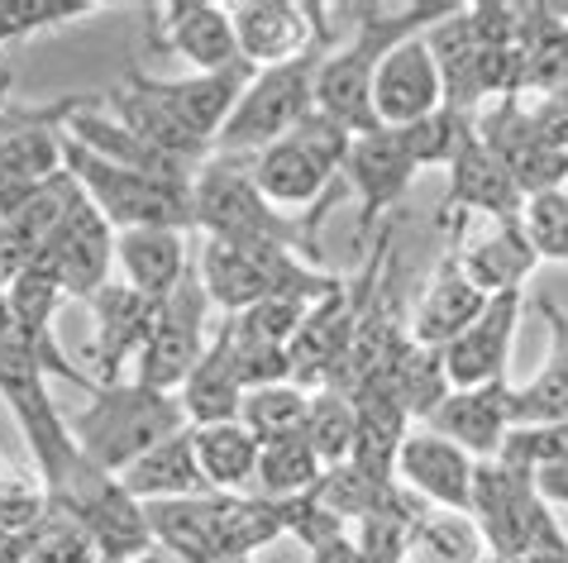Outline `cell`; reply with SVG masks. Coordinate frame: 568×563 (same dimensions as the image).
Instances as JSON below:
<instances>
[{
    "instance_id": "cell-1",
    "label": "cell",
    "mask_w": 568,
    "mask_h": 563,
    "mask_svg": "<svg viewBox=\"0 0 568 563\" xmlns=\"http://www.w3.org/2000/svg\"><path fill=\"white\" fill-rule=\"evenodd\" d=\"M339 10L354 14V34L321 58V72H315V111L344 124L349 134H373V130H383L373 111V82H377L383 58L402 39H416L425 29H435L459 6L454 0H416V6H339Z\"/></svg>"
},
{
    "instance_id": "cell-2",
    "label": "cell",
    "mask_w": 568,
    "mask_h": 563,
    "mask_svg": "<svg viewBox=\"0 0 568 563\" xmlns=\"http://www.w3.org/2000/svg\"><path fill=\"white\" fill-rule=\"evenodd\" d=\"M321 221L325 215H287L258 192L248 158L211 153L192 172V229L220 244H258V248H287L321 268Z\"/></svg>"
},
{
    "instance_id": "cell-3",
    "label": "cell",
    "mask_w": 568,
    "mask_h": 563,
    "mask_svg": "<svg viewBox=\"0 0 568 563\" xmlns=\"http://www.w3.org/2000/svg\"><path fill=\"white\" fill-rule=\"evenodd\" d=\"M178 430H186V411L178 392H158V387L139 378L97 382L91 387V401L72 416V434H77L82 459L115 478Z\"/></svg>"
},
{
    "instance_id": "cell-4",
    "label": "cell",
    "mask_w": 568,
    "mask_h": 563,
    "mask_svg": "<svg viewBox=\"0 0 568 563\" xmlns=\"http://www.w3.org/2000/svg\"><path fill=\"white\" fill-rule=\"evenodd\" d=\"M196 277H201V287H206L211 306L230 310V316H240V310L258 306V301H273V296L315 306L344 282V277H329L325 268L306 263L302 254H287V248L220 244V239H206V248H201Z\"/></svg>"
},
{
    "instance_id": "cell-5",
    "label": "cell",
    "mask_w": 568,
    "mask_h": 563,
    "mask_svg": "<svg viewBox=\"0 0 568 563\" xmlns=\"http://www.w3.org/2000/svg\"><path fill=\"white\" fill-rule=\"evenodd\" d=\"M349 144H354V134L344 130V124L315 111L311 120L296 124L287 139H277V144L254 153L248 172H254L258 192L273 201L277 211H302V215L321 211L325 215L344 182Z\"/></svg>"
},
{
    "instance_id": "cell-6",
    "label": "cell",
    "mask_w": 568,
    "mask_h": 563,
    "mask_svg": "<svg viewBox=\"0 0 568 563\" xmlns=\"http://www.w3.org/2000/svg\"><path fill=\"white\" fill-rule=\"evenodd\" d=\"M62 167L110 229H192V177H149L87 153L62 134Z\"/></svg>"
},
{
    "instance_id": "cell-7",
    "label": "cell",
    "mask_w": 568,
    "mask_h": 563,
    "mask_svg": "<svg viewBox=\"0 0 568 563\" xmlns=\"http://www.w3.org/2000/svg\"><path fill=\"white\" fill-rule=\"evenodd\" d=\"M468 515L483 530L487 554L501 559V563H516L526 554L568 550L559 515L540 492H535V478L520 473V468H511V463H501V459L478 463Z\"/></svg>"
},
{
    "instance_id": "cell-8",
    "label": "cell",
    "mask_w": 568,
    "mask_h": 563,
    "mask_svg": "<svg viewBox=\"0 0 568 563\" xmlns=\"http://www.w3.org/2000/svg\"><path fill=\"white\" fill-rule=\"evenodd\" d=\"M0 397H6L10 416L20 420L24 444L34 453L39 488H49V497H58L77 473V463H82V449H77L72 420L58 411V401L49 392V368L14 339L0 344Z\"/></svg>"
},
{
    "instance_id": "cell-9",
    "label": "cell",
    "mask_w": 568,
    "mask_h": 563,
    "mask_svg": "<svg viewBox=\"0 0 568 563\" xmlns=\"http://www.w3.org/2000/svg\"><path fill=\"white\" fill-rule=\"evenodd\" d=\"M335 43H329V49H335ZM329 49H311L296 62L254 72V82H248V91L240 96L234 115L225 120V130H220V139H215V153L254 158V153H263L267 144L287 139L302 120H311L315 115V72H321V58Z\"/></svg>"
},
{
    "instance_id": "cell-10",
    "label": "cell",
    "mask_w": 568,
    "mask_h": 563,
    "mask_svg": "<svg viewBox=\"0 0 568 563\" xmlns=\"http://www.w3.org/2000/svg\"><path fill=\"white\" fill-rule=\"evenodd\" d=\"M53 502L91 535V544L101 550V563H134L158 550L149 506L124 492V482L115 473H101L87 459L77 463V473L68 478V488Z\"/></svg>"
},
{
    "instance_id": "cell-11",
    "label": "cell",
    "mask_w": 568,
    "mask_h": 563,
    "mask_svg": "<svg viewBox=\"0 0 568 563\" xmlns=\"http://www.w3.org/2000/svg\"><path fill=\"white\" fill-rule=\"evenodd\" d=\"M211 335H215L211 330V296L192 268L168 301H158L153 335L134 364V378L158 387V392H182V382L192 378L201 354L211 349Z\"/></svg>"
},
{
    "instance_id": "cell-12",
    "label": "cell",
    "mask_w": 568,
    "mask_h": 563,
    "mask_svg": "<svg viewBox=\"0 0 568 563\" xmlns=\"http://www.w3.org/2000/svg\"><path fill=\"white\" fill-rule=\"evenodd\" d=\"M234 39H240V58L254 72L282 68V62L306 58L311 49H329L335 43V24H329V6L321 0H240L230 6Z\"/></svg>"
},
{
    "instance_id": "cell-13",
    "label": "cell",
    "mask_w": 568,
    "mask_h": 563,
    "mask_svg": "<svg viewBox=\"0 0 568 563\" xmlns=\"http://www.w3.org/2000/svg\"><path fill=\"white\" fill-rule=\"evenodd\" d=\"M478 139H483V149L516 177L526 201L540 196V192H555V186L568 182V153L555 149L540 134V124H535L530 105L520 96L483 105L478 111Z\"/></svg>"
},
{
    "instance_id": "cell-14",
    "label": "cell",
    "mask_w": 568,
    "mask_h": 563,
    "mask_svg": "<svg viewBox=\"0 0 568 563\" xmlns=\"http://www.w3.org/2000/svg\"><path fill=\"white\" fill-rule=\"evenodd\" d=\"M91 339H87V378L91 382H124V372L139 364L144 344L153 335L158 306L134 287H124L120 277H110L105 287L91 296Z\"/></svg>"
},
{
    "instance_id": "cell-15",
    "label": "cell",
    "mask_w": 568,
    "mask_h": 563,
    "mask_svg": "<svg viewBox=\"0 0 568 563\" xmlns=\"http://www.w3.org/2000/svg\"><path fill=\"white\" fill-rule=\"evenodd\" d=\"M39 263H49L58 273L68 301H91L105 282H110V258H115V229H110L105 215L91 206L87 192L77 186L68 215L58 221V229L49 234V244L34 254Z\"/></svg>"
},
{
    "instance_id": "cell-16",
    "label": "cell",
    "mask_w": 568,
    "mask_h": 563,
    "mask_svg": "<svg viewBox=\"0 0 568 563\" xmlns=\"http://www.w3.org/2000/svg\"><path fill=\"white\" fill-rule=\"evenodd\" d=\"M373 111L383 130H406V124H420L435 111H445V76H439V62L425 34L402 39L383 58L373 82Z\"/></svg>"
},
{
    "instance_id": "cell-17",
    "label": "cell",
    "mask_w": 568,
    "mask_h": 563,
    "mask_svg": "<svg viewBox=\"0 0 568 563\" xmlns=\"http://www.w3.org/2000/svg\"><path fill=\"white\" fill-rule=\"evenodd\" d=\"M416 153L406 144L402 130H373V134H354L349 144V163H344V182L358 196V229L368 234L383 215L406 196V186L416 182Z\"/></svg>"
},
{
    "instance_id": "cell-18",
    "label": "cell",
    "mask_w": 568,
    "mask_h": 563,
    "mask_svg": "<svg viewBox=\"0 0 568 563\" xmlns=\"http://www.w3.org/2000/svg\"><path fill=\"white\" fill-rule=\"evenodd\" d=\"M139 72V68H134ZM139 82L149 86V96H158L168 105V115L182 124L192 139H201L211 153H215V139L225 130V120L234 115V105L254 82V68L240 62V68H225V72H192V76H178V82H168V76H149L139 72Z\"/></svg>"
},
{
    "instance_id": "cell-19",
    "label": "cell",
    "mask_w": 568,
    "mask_h": 563,
    "mask_svg": "<svg viewBox=\"0 0 568 563\" xmlns=\"http://www.w3.org/2000/svg\"><path fill=\"white\" fill-rule=\"evenodd\" d=\"M520 310H526V291L493 296V301L483 306V316L473 320L454 344L439 349L454 392H459V387H483V382H507Z\"/></svg>"
},
{
    "instance_id": "cell-20",
    "label": "cell",
    "mask_w": 568,
    "mask_h": 563,
    "mask_svg": "<svg viewBox=\"0 0 568 563\" xmlns=\"http://www.w3.org/2000/svg\"><path fill=\"white\" fill-rule=\"evenodd\" d=\"M425 430L445 434L478 463L497 459L507 434L516 430V387L511 382H483V387H459L435 406Z\"/></svg>"
},
{
    "instance_id": "cell-21",
    "label": "cell",
    "mask_w": 568,
    "mask_h": 563,
    "mask_svg": "<svg viewBox=\"0 0 568 563\" xmlns=\"http://www.w3.org/2000/svg\"><path fill=\"white\" fill-rule=\"evenodd\" d=\"M153 39L168 43L192 72H225L240 68V39H234V20L215 0H172V6H153Z\"/></svg>"
},
{
    "instance_id": "cell-22",
    "label": "cell",
    "mask_w": 568,
    "mask_h": 563,
    "mask_svg": "<svg viewBox=\"0 0 568 563\" xmlns=\"http://www.w3.org/2000/svg\"><path fill=\"white\" fill-rule=\"evenodd\" d=\"M473 478H478V459L464 453L454 440L435 430H412L397 453V482L416 492L425 506L439 511H468L473 502Z\"/></svg>"
},
{
    "instance_id": "cell-23",
    "label": "cell",
    "mask_w": 568,
    "mask_h": 563,
    "mask_svg": "<svg viewBox=\"0 0 568 563\" xmlns=\"http://www.w3.org/2000/svg\"><path fill=\"white\" fill-rule=\"evenodd\" d=\"M487 301H493V296L478 291V282L459 268V254L449 248V254L439 258V268L430 273V282H425L420 301L412 306V339L425 344V349H445V344H454L483 316Z\"/></svg>"
},
{
    "instance_id": "cell-24",
    "label": "cell",
    "mask_w": 568,
    "mask_h": 563,
    "mask_svg": "<svg viewBox=\"0 0 568 563\" xmlns=\"http://www.w3.org/2000/svg\"><path fill=\"white\" fill-rule=\"evenodd\" d=\"M449 211H454V221H468V215H483V221H520V215H526V192H520L511 172L483 149L478 130H473V139L459 149V158L449 163Z\"/></svg>"
},
{
    "instance_id": "cell-25",
    "label": "cell",
    "mask_w": 568,
    "mask_h": 563,
    "mask_svg": "<svg viewBox=\"0 0 568 563\" xmlns=\"http://www.w3.org/2000/svg\"><path fill=\"white\" fill-rule=\"evenodd\" d=\"M459 268L478 282L483 296H507V291H526L530 273L540 268V254H535L530 234H526V221H487L483 234L459 248Z\"/></svg>"
},
{
    "instance_id": "cell-26",
    "label": "cell",
    "mask_w": 568,
    "mask_h": 563,
    "mask_svg": "<svg viewBox=\"0 0 568 563\" xmlns=\"http://www.w3.org/2000/svg\"><path fill=\"white\" fill-rule=\"evenodd\" d=\"M115 263L120 282L134 287L149 301H168L182 287V277L192 273L186 258V229H120L115 234Z\"/></svg>"
},
{
    "instance_id": "cell-27",
    "label": "cell",
    "mask_w": 568,
    "mask_h": 563,
    "mask_svg": "<svg viewBox=\"0 0 568 563\" xmlns=\"http://www.w3.org/2000/svg\"><path fill=\"white\" fill-rule=\"evenodd\" d=\"M124 492L139 497L144 506L153 502H192V497H211V482L196 463V444H192V426L168 434L163 444H153L144 459L130 463L120 473Z\"/></svg>"
},
{
    "instance_id": "cell-28",
    "label": "cell",
    "mask_w": 568,
    "mask_h": 563,
    "mask_svg": "<svg viewBox=\"0 0 568 563\" xmlns=\"http://www.w3.org/2000/svg\"><path fill=\"white\" fill-rule=\"evenodd\" d=\"M206 521H211V535L220 550L244 554V559H254L267 544L292 535L287 502H273V497H258V492H211Z\"/></svg>"
},
{
    "instance_id": "cell-29",
    "label": "cell",
    "mask_w": 568,
    "mask_h": 563,
    "mask_svg": "<svg viewBox=\"0 0 568 563\" xmlns=\"http://www.w3.org/2000/svg\"><path fill=\"white\" fill-rule=\"evenodd\" d=\"M244 378H240V364H234V344L225 335V325L211 335V349L201 354V364L192 368V378L182 382V411H186V426H220V420H240V406H244Z\"/></svg>"
},
{
    "instance_id": "cell-30",
    "label": "cell",
    "mask_w": 568,
    "mask_h": 563,
    "mask_svg": "<svg viewBox=\"0 0 568 563\" xmlns=\"http://www.w3.org/2000/svg\"><path fill=\"white\" fill-rule=\"evenodd\" d=\"M540 316L549 330V358L526 387H516V426H545V420H568V310L540 296Z\"/></svg>"
},
{
    "instance_id": "cell-31",
    "label": "cell",
    "mask_w": 568,
    "mask_h": 563,
    "mask_svg": "<svg viewBox=\"0 0 568 563\" xmlns=\"http://www.w3.org/2000/svg\"><path fill=\"white\" fill-rule=\"evenodd\" d=\"M358 406V444H354V463L373 468L383 478H397V453L406 444L416 420L406 416V406L397 401V392L383 382H368L354 392Z\"/></svg>"
},
{
    "instance_id": "cell-32",
    "label": "cell",
    "mask_w": 568,
    "mask_h": 563,
    "mask_svg": "<svg viewBox=\"0 0 568 563\" xmlns=\"http://www.w3.org/2000/svg\"><path fill=\"white\" fill-rule=\"evenodd\" d=\"M520 76L535 101L568 86V20L549 10V0L520 6Z\"/></svg>"
},
{
    "instance_id": "cell-33",
    "label": "cell",
    "mask_w": 568,
    "mask_h": 563,
    "mask_svg": "<svg viewBox=\"0 0 568 563\" xmlns=\"http://www.w3.org/2000/svg\"><path fill=\"white\" fill-rule=\"evenodd\" d=\"M192 444H196V463H201V473H206L211 492H254L258 453H263L254 430H244L240 420L192 426Z\"/></svg>"
},
{
    "instance_id": "cell-34",
    "label": "cell",
    "mask_w": 568,
    "mask_h": 563,
    "mask_svg": "<svg viewBox=\"0 0 568 563\" xmlns=\"http://www.w3.org/2000/svg\"><path fill=\"white\" fill-rule=\"evenodd\" d=\"M425 515V502L416 492H406L402 482H392V492L377 502L363 521H354V544L368 563H406L412 559L416 525Z\"/></svg>"
},
{
    "instance_id": "cell-35",
    "label": "cell",
    "mask_w": 568,
    "mask_h": 563,
    "mask_svg": "<svg viewBox=\"0 0 568 563\" xmlns=\"http://www.w3.org/2000/svg\"><path fill=\"white\" fill-rule=\"evenodd\" d=\"M373 382L392 387V392H397V401L406 406V416L420 420V426L435 416V406L454 392L439 349H425V344H416V339H406L402 354L392 358V364L383 368V378H373Z\"/></svg>"
},
{
    "instance_id": "cell-36",
    "label": "cell",
    "mask_w": 568,
    "mask_h": 563,
    "mask_svg": "<svg viewBox=\"0 0 568 563\" xmlns=\"http://www.w3.org/2000/svg\"><path fill=\"white\" fill-rule=\"evenodd\" d=\"M329 468L315 459V449L306 444V434H282V440H267L258 453V478L254 492L273 497V502H292V497H306L321 488V478Z\"/></svg>"
},
{
    "instance_id": "cell-37",
    "label": "cell",
    "mask_w": 568,
    "mask_h": 563,
    "mask_svg": "<svg viewBox=\"0 0 568 563\" xmlns=\"http://www.w3.org/2000/svg\"><path fill=\"white\" fill-rule=\"evenodd\" d=\"M306 444L315 449V459L325 468H339L354 459V444H358V406H354V392H339V387H321L311 392V406H306Z\"/></svg>"
},
{
    "instance_id": "cell-38",
    "label": "cell",
    "mask_w": 568,
    "mask_h": 563,
    "mask_svg": "<svg viewBox=\"0 0 568 563\" xmlns=\"http://www.w3.org/2000/svg\"><path fill=\"white\" fill-rule=\"evenodd\" d=\"M412 559L416 563H483L487 540H483V530L468 511L425 506L420 525H416V540H412Z\"/></svg>"
},
{
    "instance_id": "cell-39",
    "label": "cell",
    "mask_w": 568,
    "mask_h": 563,
    "mask_svg": "<svg viewBox=\"0 0 568 563\" xmlns=\"http://www.w3.org/2000/svg\"><path fill=\"white\" fill-rule=\"evenodd\" d=\"M306 406H311V392H306L302 382L254 387V392H244L240 426H244V430H254V440H258V444L282 440V434H302V426H306Z\"/></svg>"
},
{
    "instance_id": "cell-40",
    "label": "cell",
    "mask_w": 568,
    "mask_h": 563,
    "mask_svg": "<svg viewBox=\"0 0 568 563\" xmlns=\"http://www.w3.org/2000/svg\"><path fill=\"white\" fill-rule=\"evenodd\" d=\"M392 482L397 478H383V473H373V468H363V463H339V468H329V473L321 478V502L339 515L344 525H354V521H363L383 497L392 492Z\"/></svg>"
},
{
    "instance_id": "cell-41",
    "label": "cell",
    "mask_w": 568,
    "mask_h": 563,
    "mask_svg": "<svg viewBox=\"0 0 568 563\" xmlns=\"http://www.w3.org/2000/svg\"><path fill=\"white\" fill-rule=\"evenodd\" d=\"M97 0H0V49L20 39H34L43 29L72 24L97 14Z\"/></svg>"
},
{
    "instance_id": "cell-42",
    "label": "cell",
    "mask_w": 568,
    "mask_h": 563,
    "mask_svg": "<svg viewBox=\"0 0 568 563\" xmlns=\"http://www.w3.org/2000/svg\"><path fill=\"white\" fill-rule=\"evenodd\" d=\"M501 463L520 468V473H540V468L568 463V420H545V426H516L507 444L497 453Z\"/></svg>"
},
{
    "instance_id": "cell-43",
    "label": "cell",
    "mask_w": 568,
    "mask_h": 563,
    "mask_svg": "<svg viewBox=\"0 0 568 563\" xmlns=\"http://www.w3.org/2000/svg\"><path fill=\"white\" fill-rule=\"evenodd\" d=\"M520 221H526V234L540 263H568V186L530 196Z\"/></svg>"
},
{
    "instance_id": "cell-44",
    "label": "cell",
    "mask_w": 568,
    "mask_h": 563,
    "mask_svg": "<svg viewBox=\"0 0 568 563\" xmlns=\"http://www.w3.org/2000/svg\"><path fill=\"white\" fill-rule=\"evenodd\" d=\"M535 492H540L555 511H568V463L540 468V473H535Z\"/></svg>"
},
{
    "instance_id": "cell-45",
    "label": "cell",
    "mask_w": 568,
    "mask_h": 563,
    "mask_svg": "<svg viewBox=\"0 0 568 563\" xmlns=\"http://www.w3.org/2000/svg\"><path fill=\"white\" fill-rule=\"evenodd\" d=\"M306 559H311V563H368V559L358 554V544H354L349 535L335 540V544H325L321 554H306Z\"/></svg>"
},
{
    "instance_id": "cell-46",
    "label": "cell",
    "mask_w": 568,
    "mask_h": 563,
    "mask_svg": "<svg viewBox=\"0 0 568 563\" xmlns=\"http://www.w3.org/2000/svg\"><path fill=\"white\" fill-rule=\"evenodd\" d=\"M6 105H10V76L0 72V111H6Z\"/></svg>"
},
{
    "instance_id": "cell-47",
    "label": "cell",
    "mask_w": 568,
    "mask_h": 563,
    "mask_svg": "<svg viewBox=\"0 0 568 563\" xmlns=\"http://www.w3.org/2000/svg\"><path fill=\"white\" fill-rule=\"evenodd\" d=\"M134 563H178V559H168L163 550H153V554H144V559H134Z\"/></svg>"
},
{
    "instance_id": "cell-48",
    "label": "cell",
    "mask_w": 568,
    "mask_h": 563,
    "mask_svg": "<svg viewBox=\"0 0 568 563\" xmlns=\"http://www.w3.org/2000/svg\"><path fill=\"white\" fill-rule=\"evenodd\" d=\"M0 478H6V473H0Z\"/></svg>"
}]
</instances>
